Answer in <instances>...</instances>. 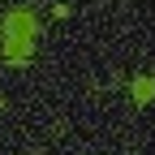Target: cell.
<instances>
[{
	"mask_svg": "<svg viewBox=\"0 0 155 155\" xmlns=\"http://www.w3.org/2000/svg\"><path fill=\"white\" fill-rule=\"evenodd\" d=\"M0 39H5V61H9V65H26V61H30V43H35V13H30V9L5 13Z\"/></svg>",
	"mask_w": 155,
	"mask_h": 155,
	"instance_id": "obj_1",
	"label": "cell"
},
{
	"mask_svg": "<svg viewBox=\"0 0 155 155\" xmlns=\"http://www.w3.org/2000/svg\"><path fill=\"white\" fill-rule=\"evenodd\" d=\"M129 91H134V104L147 108V104L155 99V78H151V73H138V78L129 82Z\"/></svg>",
	"mask_w": 155,
	"mask_h": 155,
	"instance_id": "obj_2",
	"label": "cell"
}]
</instances>
